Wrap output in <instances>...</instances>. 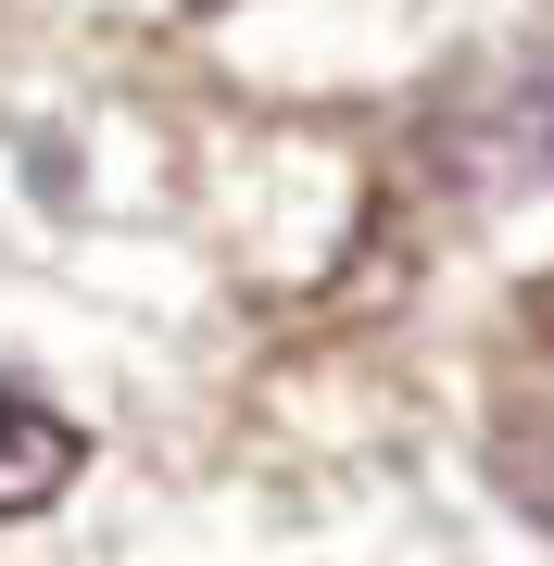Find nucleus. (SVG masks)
Listing matches in <instances>:
<instances>
[{
    "instance_id": "obj_1",
    "label": "nucleus",
    "mask_w": 554,
    "mask_h": 566,
    "mask_svg": "<svg viewBox=\"0 0 554 566\" xmlns=\"http://www.w3.org/2000/svg\"><path fill=\"white\" fill-rule=\"evenodd\" d=\"M429 177L453 202H516V189L554 177V51L542 39H504L479 63H453L429 88V126H416Z\"/></svg>"
},
{
    "instance_id": "obj_2",
    "label": "nucleus",
    "mask_w": 554,
    "mask_h": 566,
    "mask_svg": "<svg viewBox=\"0 0 554 566\" xmlns=\"http://www.w3.org/2000/svg\"><path fill=\"white\" fill-rule=\"evenodd\" d=\"M76 465H88V428L39 403L25 378H0V516H51L76 491Z\"/></svg>"
},
{
    "instance_id": "obj_3",
    "label": "nucleus",
    "mask_w": 554,
    "mask_h": 566,
    "mask_svg": "<svg viewBox=\"0 0 554 566\" xmlns=\"http://www.w3.org/2000/svg\"><path fill=\"white\" fill-rule=\"evenodd\" d=\"M177 13H227V0H177Z\"/></svg>"
}]
</instances>
